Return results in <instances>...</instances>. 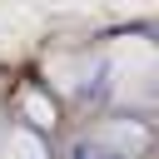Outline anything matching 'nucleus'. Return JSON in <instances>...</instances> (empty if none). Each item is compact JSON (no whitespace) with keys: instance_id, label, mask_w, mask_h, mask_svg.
Instances as JSON below:
<instances>
[{"instance_id":"f257e3e1","label":"nucleus","mask_w":159,"mask_h":159,"mask_svg":"<svg viewBox=\"0 0 159 159\" xmlns=\"http://www.w3.org/2000/svg\"><path fill=\"white\" fill-rule=\"evenodd\" d=\"M75 159H119V154H109V149H89V144H80V149H75Z\"/></svg>"}]
</instances>
